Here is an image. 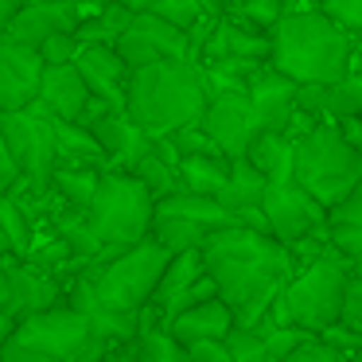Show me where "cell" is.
<instances>
[{"instance_id":"obj_1","label":"cell","mask_w":362,"mask_h":362,"mask_svg":"<svg viewBox=\"0 0 362 362\" xmlns=\"http://www.w3.org/2000/svg\"><path fill=\"white\" fill-rule=\"evenodd\" d=\"M199 250H203L206 273L218 284V296L234 308L238 327H257L273 296L296 273V257L281 238L242 222L211 230Z\"/></svg>"},{"instance_id":"obj_13","label":"cell","mask_w":362,"mask_h":362,"mask_svg":"<svg viewBox=\"0 0 362 362\" xmlns=\"http://www.w3.org/2000/svg\"><path fill=\"white\" fill-rule=\"evenodd\" d=\"M199 125L211 133V141L218 144L230 160L245 156V144H250L253 133H257V129H253L250 94H245V90H211Z\"/></svg>"},{"instance_id":"obj_26","label":"cell","mask_w":362,"mask_h":362,"mask_svg":"<svg viewBox=\"0 0 362 362\" xmlns=\"http://www.w3.org/2000/svg\"><path fill=\"white\" fill-rule=\"evenodd\" d=\"M105 168H86V164H55V172H51V187H55V195L63 199V203L78 206V211H86L90 199H94L98 191V180H102Z\"/></svg>"},{"instance_id":"obj_39","label":"cell","mask_w":362,"mask_h":362,"mask_svg":"<svg viewBox=\"0 0 362 362\" xmlns=\"http://www.w3.org/2000/svg\"><path fill=\"white\" fill-rule=\"evenodd\" d=\"M335 358H339V351H335L331 343H323V339L315 335V331L296 346V351L288 354V362H335Z\"/></svg>"},{"instance_id":"obj_43","label":"cell","mask_w":362,"mask_h":362,"mask_svg":"<svg viewBox=\"0 0 362 362\" xmlns=\"http://www.w3.org/2000/svg\"><path fill=\"white\" fill-rule=\"evenodd\" d=\"M20 8H24V0H0V32L8 28V20L16 16Z\"/></svg>"},{"instance_id":"obj_22","label":"cell","mask_w":362,"mask_h":362,"mask_svg":"<svg viewBox=\"0 0 362 362\" xmlns=\"http://www.w3.org/2000/svg\"><path fill=\"white\" fill-rule=\"evenodd\" d=\"M327 242L351 265H362V180L327 206Z\"/></svg>"},{"instance_id":"obj_24","label":"cell","mask_w":362,"mask_h":362,"mask_svg":"<svg viewBox=\"0 0 362 362\" xmlns=\"http://www.w3.org/2000/svg\"><path fill=\"white\" fill-rule=\"evenodd\" d=\"M245 160L257 168L265 180H276V175H292V133H281V129H257L245 144Z\"/></svg>"},{"instance_id":"obj_14","label":"cell","mask_w":362,"mask_h":362,"mask_svg":"<svg viewBox=\"0 0 362 362\" xmlns=\"http://www.w3.org/2000/svg\"><path fill=\"white\" fill-rule=\"evenodd\" d=\"M43 55L40 47L0 35V113L8 110H24L35 102L40 94V78H43Z\"/></svg>"},{"instance_id":"obj_33","label":"cell","mask_w":362,"mask_h":362,"mask_svg":"<svg viewBox=\"0 0 362 362\" xmlns=\"http://www.w3.org/2000/svg\"><path fill=\"white\" fill-rule=\"evenodd\" d=\"M226 351H230V362H265V335L261 327H230L226 331Z\"/></svg>"},{"instance_id":"obj_10","label":"cell","mask_w":362,"mask_h":362,"mask_svg":"<svg viewBox=\"0 0 362 362\" xmlns=\"http://www.w3.org/2000/svg\"><path fill=\"white\" fill-rule=\"evenodd\" d=\"M261 211H265L269 234L281 238L284 245H296V242H304V238L327 234V206L315 195H308L292 175L265 180Z\"/></svg>"},{"instance_id":"obj_5","label":"cell","mask_w":362,"mask_h":362,"mask_svg":"<svg viewBox=\"0 0 362 362\" xmlns=\"http://www.w3.org/2000/svg\"><path fill=\"white\" fill-rule=\"evenodd\" d=\"M292 180L331 206L362 180V152L339 133L335 121H312L292 136Z\"/></svg>"},{"instance_id":"obj_12","label":"cell","mask_w":362,"mask_h":362,"mask_svg":"<svg viewBox=\"0 0 362 362\" xmlns=\"http://www.w3.org/2000/svg\"><path fill=\"white\" fill-rule=\"evenodd\" d=\"M4 261V276H8V308L12 315H28V312H40V308H51L66 296V281L59 269L47 265H35L32 257H20V253H0Z\"/></svg>"},{"instance_id":"obj_40","label":"cell","mask_w":362,"mask_h":362,"mask_svg":"<svg viewBox=\"0 0 362 362\" xmlns=\"http://www.w3.org/2000/svg\"><path fill=\"white\" fill-rule=\"evenodd\" d=\"M187 362H230L226 339H195V343H187Z\"/></svg>"},{"instance_id":"obj_42","label":"cell","mask_w":362,"mask_h":362,"mask_svg":"<svg viewBox=\"0 0 362 362\" xmlns=\"http://www.w3.org/2000/svg\"><path fill=\"white\" fill-rule=\"evenodd\" d=\"M335 125H339V133H343L346 141H351L354 148L362 152V113H346V117H335Z\"/></svg>"},{"instance_id":"obj_29","label":"cell","mask_w":362,"mask_h":362,"mask_svg":"<svg viewBox=\"0 0 362 362\" xmlns=\"http://www.w3.org/2000/svg\"><path fill=\"white\" fill-rule=\"evenodd\" d=\"M269 59H250V55H222V59H206L203 74H206V86L211 90H245L250 78L265 66Z\"/></svg>"},{"instance_id":"obj_16","label":"cell","mask_w":362,"mask_h":362,"mask_svg":"<svg viewBox=\"0 0 362 362\" xmlns=\"http://www.w3.org/2000/svg\"><path fill=\"white\" fill-rule=\"evenodd\" d=\"M296 90H300V82H292L288 74H281L273 63L261 66L250 78V86H245L250 105H253V129H281V133H288L292 117H296V110H300Z\"/></svg>"},{"instance_id":"obj_41","label":"cell","mask_w":362,"mask_h":362,"mask_svg":"<svg viewBox=\"0 0 362 362\" xmlns=\"http://www.w3.org/2000/svg\"><path fill=\"white\" fill-rule=\"evenodd\" d=\"M16 180H20V168H16V160H12V152H8L4 133H0V195H8Z\"/></svg>"},{"instance_id":"obj_28","label":"cell","mask_w":362,"mask_h":362,"mask_svg":"<svg viewBox=\"0 0 362 362\" xmlns=\"http://www.w3.org/2000/svg\"><path fill=\"white\" fill-rule=\"evenodd\" d=\"M180 187L199 195H218L230 175V156H180Z\"/></svg>"},{"instance_id":"obj_19","label":"cell","mask_w":362,"mask_h":362,"mask_svg":"<svg viewBox=\"0 0 362 362\" xmlns=\"http://www.w3.org/2000/svg\"><path fill=\"white\" fill-rule=\"evenodd\" d=\"M261 195H265V175L250 164L245 156H234L230 160V175L222 183L218 199L230 214H234L242 226H253V230H269L265 222V211H261Z\"/></svg>"},{"instance_id":"obj_7","label":"cell","mask_w":362,"mask_h":362,"mask_svg":"<svg viewBox=\"0 0 362 362\" xmlns=\"http://www.w3.org/2000/svg\"><path fill=\"white\" fill-rule=\"evenodd\" d=\"M152 206H156V195L133 172L105 168L94 199L86 206V218L105 245H133L141 238H148Z\"/></svg>"},{"instance_id":"obj_2","label":"cell","mask_w":362,"mask_h":362,"mask_svg":"<svg viewBox=\"0 0 362 362\" xmlns=\"http://www.w3.org/2000/svg\"><path fill=\"white\" fill-rule=\"evenodd\" d=\"M206 98H211V86L195 59H160L129 74L125 110L152 136H160L199 121L206 110Z\"/></svg>"},{"instance_id":"obj_38","label":"cell","mask_w":362,"mask_h":362,"mask_svg":"<svg viewBox=\"0 0 362 362\" xmlns=\"http://www.w3.org/2000/svg\"><path fill=\"white\" fill-rule=\"evenodd\" d=\"M320 8L331 20H339L351 35H362V0H320Z\"/></svg>"},{"instance_id":"obj_3","label":"cell","mask_w":362,"mask_h":362,"mask_svg":"<svg viewBox=\"0 0 362 362\" xmlns=\"http://www.w3.org/2000/svg\"><path fill=\"white\" fill-rule=\"evenodd\" d=\"M269 63L292 82H339L351 71V32L323 8H288L273 28Z\"/></svg>"},{"instance_id":"obj_32","label":"cell","mask_w":362,"mask_h":362,"mask_svg":"<svg viewBox=\"0 0 362 362\" xmlns=\"http://www.w3.org/2000/svg\"><path fill=\"white\" fill-rule=\"evenodd\" d=\"M133 175H136V180H141V183H144V187H148L156 199H160V195H168V191H175V187H180V172H175V168L168 164V160H160L156 152H148L144 160H136Z\"/></svg>"},{"instance_id":"obj_44","label":"cell","mask_w":362,"mask_h":362,"mask_svg":"<svg viewBox=\"0 0 362 362\" xmlns=\"http://www.w3.org/2000/svg\"><path fill=\"white\" fill-rule=\"evenodd\" d=\"M12 327H16V315L8 312V308H0V346L8 343V335H12Z\"/></svg>"},{"instance_id":"obj_27","label":"cell","mask_w":362,"mask_h":362,"mask_svg":"<svg viewBox=\"0 0 362 362\" xmlns=\"http://www.w3.org/2000/svg\"><path fill=\"white\" fill-rule=\"evenodd\" d=\"M129 20H133V8H129V4H121V0H102L94 8V16H82V24L74 28V35H78V43H113L125 32Z\"/></svg>"},{"instance_id":"obj_21","label":"cell","mask_w":362,"mask_h":362,"mask_svg":"<svg viewBox=\"0 0 362 362\" xmlns=\"http://www.w3.org/2000/svg\"><path fill=\"white\" fill-rule=\"evenodd\" d=\"M164 327L172 331L183 346L195 343V339H226V331L234 327V308L222 296H211V300H199V304L175 312Z\"/></svg>"},{"instance_id":"obj_30","label":"cell","mask_w":362,"mask_h":362,"mask_svg":"<svg viewBox=\"0 0 362 362\" xmlns=\"http://www.w3.org/2000/svg\"><path fill=\"white\" fill-rule=\"evenodd\" d=\"M152 238H156L160 245H168L172 253L180 250H195V245H203V238L211 234L206 226H199V222L191 218H180V214H152Z\"/></svg>"},{"instance_id":"obj_25","label":"cell","mask_w":362,"mask_h":362,"mask_svg":"<svg viewBox=\"0 0 362 362\" xmlns=\"http://www.w3.org/2000/svg\"><path fill=\"white\" fill-rule=\"evenodd\" d=\"M206 273V265H203V250H180V253H172L168 257V265H164V273H160V284H156V292H152V300L148 304L156 308V315H164V308L172 304L175 296H180L183 288H187L195 276H203ZM164 323V320H160Z\"/></svg>"},{"instance_id":"obj_11","label":"cell","mask_w":362,"mask_h":362,"mask_svg":"<svg viewBox=\"0 0 362 362\" xmlns=\"http://www.w3.org/2000/svg\"><path fill=\"white\" fill-rule=\"evenodd\" d=\"M113 47L121 51L129 71L144 63H160V59H187V28L156 16V12H133V20L113 40Z\"/></svg>"},{"instance_id":"obj_17","label":"cell","mask_w":362,"mask_h":362,"mask_svg":"<svg viewBox=\"0 0 362 362\" xmlns=\"http://www.w3.org/2000/svg\"><path fill=\"white\" fill-rule=\"evenodd\" d=\"M94 136L102 141L105 156H110V168H121V172H133L136 160H144L152 152V133L141 125V121L129 117L125 105H110L105 113H98L90 121Z\"/></svg>"},{"instance_id":"obj_45","label":"cell","mask_w":362,"mask_h":362,"mask_svg":"<svg viewBox=\"0 0 362 362\" xmlns=\"http://www.w3.org/2000/svg\"><path fill=\"white\" fill-rule=\"evenodd\" d=\"M195 4H199V12H211V16H222V12H226L222 0H195Z\"/></svg>"},{"instance_id":"obj_8","label":"cell","mask_w":362,"mask_h":362,"mask_svg":"<svg viewBox=\"0 0 362 362\" xmlns=\"http://www.w3.org/2000/svg\"><path fill=\"white\" fill-rule=\"evenodd\" d=\"M351 284V261L331 245L315 253L304 265V273H292L288 284L281 288V300L288 308V320L308 331H320L327 323L343 320V300Z\"/></svg>"},{"instance_id":"obj_35","label":"cell","mask_w":362,"mask_h":362,"mask_svg":"<svg viewBox=\"0 0 362 362\" xmlns=\"http://www.w3.org/2000/svg\"><path fill=\"white\" fill-rule=\"evenodd\" d=\"M261 335H265V354H269V358H273V362H288V354L296 351L312 331L300 327V323H276V327H261Z\"/></svg>"},{"instance_id":"obj_46","label":"cell","mask_w":362,"mask_h":362,"mask_svg":"<svg viewBox=\"0 0 362 362\" xmlns=\"http://www.w3.org/2000/svg\"><path fill=\"white\" fill-rule=\"evenodd\" d=\"M8 300V276H4V261H0V308Z\"/></svg>"},{"instance_id":"obj_15","label":"cell","mask_w":362,"mask_h":362,"mask_svg":"<svg viewBox=\"0 0 362 362\" xmlns=\"http://www.w3.org/2000/svg\"><path fill=\"white\" fill-rule=\"evenodd\" d=\"M82 16H86L82 0H24V8L8 20V28L0 35H12L28 47H40L47 35L74 32L82 24Z\"/></svg>"},{"instance_id":"obj_9","label":"cell","mask_w":362,"mask_h":362,"mask_svg":"<svg viewBox=\"0 0 362 362\" xmlns=\"http://www.w3.org/2000/svg\"><path fill=\"white\" fill-rule=\"evenodd\" d=\"M0 133L8 141V152L20 168V180H28L32 187H51V172L59 164L51 113L40 102L24 105V110H8L0 113Z\"/></svg>"},{"instance_id":"obj_23","label":"cell","mask_w":362,"mask_h":362,"mask_svg":"<svg viewBox=\"0 0 362 362\" xmlns=\"http://www.w3.org/2000/svg\"><path fill=\"white\" fill-rule=\"evenodd\" d=\"M51 129H55V148H59V164H86V168H110L102 141L94 136V129L71 117H55L51 113Z\"/></svg>"},{"instance_id":"obj_20","label":"cell","mask_w":362,"mask_h":362,"mask_svg":"<svg viewBox=\"0 0 362 362\" xmlns=\"http://www.w3.org/2000/svg\"><path fill=\"white\" fill-rule=\"evenodd\" d=\"M35 102L47 113H55V117L78 121V113L86 110V102H90V86H86V78H82L78 63H47L43 66Z\"/></svg>"},{"instance_id":"obj_47","label":"cell","mask_w":362,"mask_h":362,"mask_svg":"<svg viewBox=\"0 0 362 362\" xmlns=\"http://www.w3.org/2000/svg\"><path fill=\"white\" fill-rule=\"evenodd\" d=\"M0 253H12V242L4 238V230H0Z\"/></svg>"},{"instance_id":"obj_4","label":"cell","mask_w":362,"mask_h":362,"mask_svg":"<svg viewBox=\"0 0 362 362\" xmlns=\"http://www.w3.org/2000/svg\"><path fill=\"white\" fill-rule=\"evenodd\" d=\"M168 257H172V250L148 234L133 245H105L98 257L82 261L78 273L94 284L102 304L121 308V312H141L156 292Z\"/></svg>"},{"instance_id":"obj_31","label":"cell","mask_w":362,"mask_h":362,"mask_svg":"<svg viewBox=\"0 0 362 362\" xmlns=\"http://www.w3.org/2000/svg\"><path fill=\"white\" fill-rule=\"evenodd\" d=\"M0 230H4V238L12 242V253L24 257V253L32 250L35 230H32V222H28L24 206H20L12 195H0Z\"/></svg>"},{"instance_id":"obj_18","label":"cell","mask_w":362,"mask_h":362,"mask_svg":"<svg viewBox=\"0 0 362 362\" xmlns=\"http://www.w3.org/2000/svg\"><path fill=\"white\" fill-rule=\"evenodd\" d=\"M74 63H78L90 94L110 105H125V90H129V74L133 71H129V63L121 59V51L113 43H82Z\"/></svg>"},{"instance_id":"obj_6","label":"cell","mask_w":362,"mask_h":362,"mask_svg":"<svg viewBox=\"0 0 362 362\" xmlns=\"http://www.w3.org/2000/svg\"><path fill=\"white\" fill-rule=\"evenodd\" d=\"M94 331L74 304H51L16 320L8 343L0 346L4 362H90Z\"/></svg>"},{"instance_id":"obj_34","label":"cell","mask_w":362,"mask_h":362,"mask_svg":"<svg viewBox=\"0 0 362 362\" xmlns=\"http://www.w3.org/2000/svg\"><path fill=\"white\" fill-rule=\"evenodd\" d=\"M121 4H129L133 12H156V16L172 20V24H180V28H191L199 20L195 0H121Z\"/></svg>"},{"instance_id":"obj_36","label":"cell","mask_w":362,"mask_h":362,"mask_svg":"<svg viewBox=\"0 0 362 362\" xmlns=\"http://www.w3.org/2000/svg\"><path fill=\"white\" fill-rule=\"evenodd\" d=\"M168 136H172V144H175V152H180V156H226V152H222L218 144L211 141V133H206L199 121L172 129Z\"/></svg>"},{"instance_id":"obj_37","label":"cell","mask_w":362,"mask_h":362,"mask_svg":"<svg viewBox=\"0 0 362 362\" xmlns=\"http://www.w3.org/2000/svg\"><path fill=\"white\" fill-rule=\"evenodd\" d=\"M78 47L82 43L74 32H59V35H47V40L40 43V55H43V63H74Z\"/></svg>"}]
</instances>
